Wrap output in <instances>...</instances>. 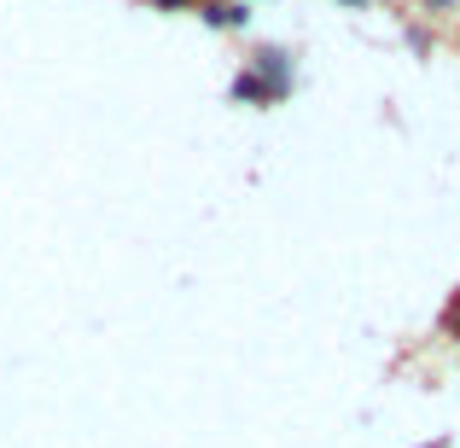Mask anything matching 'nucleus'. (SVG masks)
I'll return each mask as SVG.
<instances>
[{
    "label": "nucleus",
    "mask_w": 460,
    "mask_h": 448,
    "mask_svg": "<svg viewBox=\"0 0 460 448\" xmlns=\"http://www.w3.org/2000/svg\"><path fill=\"white\" fill-rule=\"evenodd\" d=\"M431 448H443V443H431Z\"/></svg>",
    "instance_id": "nucleus-7"
},
{
    "label": "nucleus",
    "mask_w": 460,
    "mask_h": 448,
    "mask_svg": "<svg viewBox=\"0 0 460 448\" xmlns=\"http://www.w3.org/2000/svg\"><path fill=\"white\" fill-rule=\"evenodd\" d=\"M344 6H361V0H344Z\"/></svg>",
    "instance_id": "nucleus-6"
},
{
    "label": "nucleus",
    "mask_w": 460,
    "mask_h": 448,
    "mask_svg": "<svg viewBox=\"0 0 460 448\" xmlns=\"http://www.w3.org/2000/svg\"><path fill=\"white\" fill-rule=\"evenodd\" d=\"M426 12H455V0H420Z\"/></svg>",
    "instance_id": "nucleus-3"
},
{
    "label": "nucleus",
    "mask_w": 460,
    "mask_h": 448,
    "mask_svg": "<svg viewBox=\"0 0 460 448\" xmlns=\"http://www.w3.org/2000/svg\"><path fill=\"white\" fill-rule=\"evenodd\" d=\"M449 326H460V292H455V303H449V314H443Z\"/></svg>",
    "instance_id": "nucleus-5"
},
{
    "label": "nucleus",
    "mask_w": 460,
    "mask_h": 448,
    "mask_svg": "<svg viewBox=\"0 0 460 448\" xmlns=\"http://www.w3.org/2000/svg\"><path fill=\"white\" fill-rule=\"evenodd\" d=\"M204 23H216V30H245V23H251V12L245 6H239V0H204Z\"/></svg>",
    "instance_id": "nucleus-1"
},
{
    "label": "nucleus",
    "mask_w": 460,
    "mask_h": 448,
    "mask_svg": "<svg viewBox=\"0 0 460 448\" xmlns=\"http://www.w3.org/2000/svg\"><path fill=\"white\" fill-rule=\"evenodd\" d=\"M234 100H269V82L257 70H245V76H234Z\"/></svg>",
    "instance_id": "nucleus-2"
},
{
    "label": "nucleus",
    "mask_w": 460,
    "mask_h": 448,
    "mask_svg": "<svg viewBox=\"0 0 460 448\" xmlns=\"http://www.w3.org/2000/svg\"><path fill=\"white\" fill-rule=\"evenodd\" d=\"M152 6H164V12H175V6H199V0H152Z\"/></svg>",
    "instance_id": "nucleus-4"
},
{
    "label": "nucleus",
    "mask_w": 460,
    "mask_h": 448,
    "mask_svg": "<svg viewBox=\"0 0 460 448\" xmlns=\"http://www.w3.org/2000/svg\"><path fill=\"white\" fill-rule=\"evenodd\" d=\"M455 332H460V326H455Z\"/></svg>",
    "instance_id": "nucleus-8"
}]
</instances>
